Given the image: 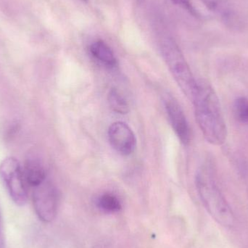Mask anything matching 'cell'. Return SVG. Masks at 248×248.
I'll list each match as a JSON object with an SVG mask.
<instances>
[{
    "instance_id": "6da1fadb",
    "label": "cell",
    "mask_w": 248,
    "mask_h": 248,
    "mask_svg": "<svg viewBox=\"0 0 248 248\" xmlns=\"http://www.w3.org/2000/svg\"><path fill=\"white\" fill-rule=\"evenodd\" d=\"M192 102L197 122L205 140L214 145L224 144L227 137V125L214 89L205 81H198Z\"/></svg>"
},
{
    "instance_id": "7a4b0ae2",
    "label": "cell",
    "mask_w": 248,
    "mask_h": 248,
    "mask_svg": "<svg viewBox=\"0 0 248 248\" xmlns=\"http://www.w3.org/2000/svg\"><path fill=\"white\" fill-rule=\"evenodd\" d=\"M195 184L200 198L210 215L223 227L232 228L235 223L234 213L217 185L210 166H202L198 170Z\"/></svg>"
},
{
    "instance_id": "3957f363",
    "label": "cell",
    "mask_w": 248,
    "mask_h": 248,
    "mask_svg": "<svg viewBox=\"0 0 248 248\" xmlns=\"http://www.w3.org/2000/svg\"><path fill=\"white\" fill-rule=\"evenodd\" d=\"M160 51L179 88L192 101L196 91L198 81L195 79L180 48L171 38H164L160 42Z\"/></svg>"
},
{
    "instance_id": "277c9868",
    "label": "cell",
    "mask_w": 248,
    "mask_h": 248,
    "mask_svg": "<svg viewBox=\"0 0 248 248\" xmlns=\"http://www.w3.org/2000/svg\"><path fill=\"white\" fill-rule=\"evenodd\" d=\"M0 179L13 202L16 205H25L28 200V185L17 159L7 157L1 162Z\"/></svg>"
},
{
    "instance_id": "5b68a950",
    "label": "cell",
    "mask_w": 248,
    "mask_h": 248,
    "mask_svg": "<svg viewBox=\"0 0 248 248\" xmlns=\"http://www.w3.org/2000/svg\"><path fill=\"white\" fill-rule=\"evenodd\" d=\"M33 189V203L36 215L41 221L51 222L55 219L58 213V190L47 179Z\"/></svg>"
},
{
    "instance_id": "8992f818",
    "label": "cell",
    "mask_w": 248,
    "mask_h": 248,
    "mask_svg": "<svg viewBox=\"0 0 248 248\" xmlns=\"http://www.w3.org/2000/svg\"><path fill=\"white\" fill-rule=\"evenodd\" d=\"M108 139L112 147L122 155L134 153L137 139L131 128L122 122L112 124L108 129Z\"/></svg>"
},
{
    "instance_id": "52a82bcc",
    "label": "cell",
    "mask_w": 248,
    "mask_h": 248,
    "mask_svg": "<svg viewBox=\"0 0 248 248\" xmlns=\"http://www.w3.org/2000/svg\"><path fill=\"white\" fill-rule=\"evenodd\" d=\"M164 103L170 125L175 134L182 144L187 145L190 141V129L180 105L170 95L166 97Z\"/></svg>"
},
{
    "instance_id": "ba28073f",
    "label": "cell",
    "mask_w": 248,
    "mask_h": 248,
    "mask_svg": "<svg viewBox=\"0 0 248 248\" xmlns=\"http://www.w3.org/2000/svg\"><path fill=\"white\" fill-rule=\"evenodd\" d=\"M213 13L217 14L230 29H237L241 26V20L235 10L227 0H201Z\"/></svg>"
},
{
    "instance_id": "9c48e42d",
    "label": "cell",
    "mask_w": 248,
    "mask_h": 248,
    "mask_svg": "<svg viewBox=\"0 0 248 248\" xmlns=\"http://www.w3.org/2000/svg\"><path fill=\"white\" fill-rule=\"evenodd\" d=\"M25 181L31 187L45 182L46 179V170L42 163L36 158L27 159L23 168Z\"/></svg>"
},
{
    "instance_id": "30bf717a",
    "label": "cell",
    "mask_w": 248,
    "mask_h": 248,
    "mask_svg": "<svg viewBox=\"0 0 248 248\" xmlns=\"http://www.w3.org/2000/svg\"><path fill=\"white\" fill-rule=\"evenodd\" d=\"M90 53L97 61L110 68L116 66L117 59L114 52L108 44L103 40L93 42L90 46Z\"/></svg>"
},
{
    "instance_id": "8fae6325",
    "label": "cell",
    "mask_w": 248,
    "mask_h": 248,
    "mask_svg": "<svg viewBox=\"0 0 248 248\" xmlns=\"http://www.w3.org/2000/svg\"><path fill=\"white\" fill-rule=\"evenodd\" d=\"M109 106L112 110L119 114H127L129 112V106L126 100L117 89H112L108 97Z\"/></svg>"
},
{
    "instance_id": "7c38bea8",
    "label": "cell",
    "mask_w": 248,
    "mask_h": 248,
    "mask_svg": "<svg viewBox=\"0 0 248 248\" xmlns=\"http://www.w3.org/2000/svg\"><path fill=\"white\" fill-rule=\"evenodd\" d=\"M97 205L102 211L106 213H117L122 210L121 201L116 195L111 193H105L97 199Z\"/></svg>"
},
{
    "instance_id": "4fadbf2b",
    "label": "cell",
    "mask_w": 248,
    "mask_h": 248,
    "mask_svg": "<svg viewBox=\"0 0 248 248\" xmlns=\"http://www.w3.org/2000/svg\"><path fill=\"white\" fill-rule=\"evenodd\" d=\"M234 114L240 123L248 124V99L239 97L234 103Z\"/></svg>"
},
{
    "instance_id": "5bb4252c",
    "label": "cell",
    "mask_w": 248,
    "mask_h": 248,
    "mask_svg": "<svg viewBox=\"0 0 248 248\" xmlns=\"http://www.w3.org/2000/svg\"><path fill=\"white\" fill-rule=\"evenodd\" d=\"M171 1L176 5L180 6L181 7L189 12L192 16H199L198 10L195 8L190 0H171Z\"/></svg>"
},
{
    "instance_id": "9a60e30c",
    "label": "cell",
    "mask_w": 248,
    "mask_h": 248,
    "mask_svg": "<svg viewBox=\"0 0 248 248\" xmlns=\"http://www.w3.org/2000/svg\"><path fill=\"white\" fill-rule=\"evenodd\" d=\"M84 1H87V0H84Z\"/></svg>"
}]
</instances>
